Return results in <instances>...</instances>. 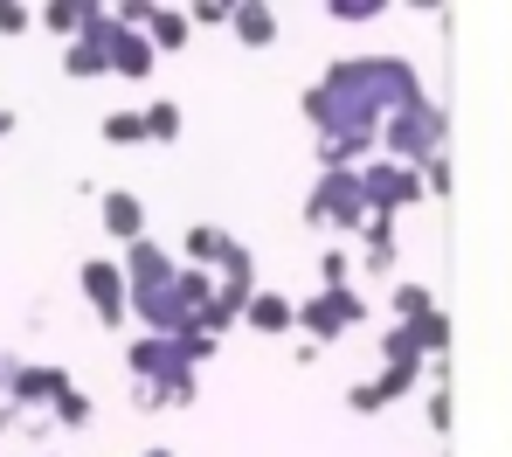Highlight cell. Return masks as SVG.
I'll return each mask as SVG.
<instances>
[{
	"label": "cell",
	"instance_id": "6da1fadb",
	"mask_svg": "<svg viewBox=\"0 0 512 457\" xmlns=\"http://www.w3.org/2000/svg\"><path fill=\"white\" fill-rule=\"evenodd\" d=\"M360 187H367V215H374V222H395L402 208H416L429 194V181L416 167H402V160H374V167L360 174Z\"/></svg>",
	"mask_w": 512,
	"mask_h": 457
},
{
	"label": "cell",
	"instance_id": "7a4b0ae2",
	"mask_svg": "<svg viewBox=\"0 0 512 457\" xmlns=\"http://www.w3.org/2000/svg\"><path fill=\"white\" fill-rule=\"evenodd\" d=\"M436 139H443V118L429 111L423 97H416V104H402V111L381 125V146H388V160H402V167H409V160H423Z\"/></svg>",
	"mask_w": 512,
	"mask_h": 457
},
{
	"label": "cell",
	"instance_id": "3957f363",
	"mask_svg": "<svg viewBox=\"0 0 512 457\" xmlns=\"http://www.w3.org/2000/svg\"><path fill=\"white\" fill-rule=\"evenodd\" d=\"M312 222H340L346 236L374 222V215H367V187H360V174H353V167L319 181V194H312Z\"/></svg>",
	"mask_w": 512,
	"mask_h": 457
},
{
	"label": "cell",
	"instance_id": "277c9868",
	"mask_svg": "<svg viewBox=\"0 0 512 457\" xmlns=\"http://www.w3.org/2000/svg\"><path fill=\"white\" fill-rule=\"evenodd\" d=\"M353 319H360V298H353V284H346V291H319V298L298 312V326H305V340H312V347H319V340H333V333H346Z\"/></svg>",
	"mask_w": 512,
	"mask_h": 457
},
{
	"label": "cell",
	"instance_id": "5b68a950",
	"mask_svg": "<svg viewBox=\"0 0 512 457\" xmlns=\"http://www.w3.org/2000/svg\"><path fill=\"white\" fill-rule=\"evenodd\" d=\"M84 291H90V305H97L104 326H125V305H132V291H125V264H111V257L84 264Z\"/></svg>",
	"mask_w": 512,
	"mask_h": 457
},
{
	"label": "cell",
	"instance_id": "8992f818",
	"mask_svg": "<svg viewBox=\"0 0 512 457\" xmlns=\"http://www.w3.org/2000/svg\"><path fill=\"white\" fill-rule=\"evenodd\" d=\"M173 277H180V264H173L160 243H146V236H139V243L125 250V291H132V298H146V291H167Z\"/></svg>",
	"mask_w": 512,
	"mask_h": 457
},
{
	"label": "cell",
	"instance_id": "52a82bcc",
	"mask_svg": "<svg viewBox=\"0 0 512 457\" xmlns=\"http://www.w3.org/2000/svg\"><path fill=\"white\" fill-rule=\"evenodd\" d=\"M63 388H70L63 367H7V395H14V409H21V402H56Z\"/></svg>",
	"mask_w": 512,
	"mask_h": 457
},
{
	"label": "cell",
	"instance_id": "ba28073f",
	"mask_svg": "<svg viewBox=\"0 0 512 457\" xmlns=\"http://www.w3.org/2000/svg\"><path fill=\"white\" fill-rule=\"evenodd\" d=\"M132 367H139L146 381H167V374H187V354H180V340H160V333H146V340L132 347Z\"/></svg>",
	"mask_w": 512,
	"mask_h": 457
},
{
	"label": "cell",
	"instance_id": "9c48e42d",
	"mask_svg": "<svg viewBox=\"0 0 512 457\" xmlns=\"http://www.w3.org/2000/svg\"><path fill=\"white\" fill-rule=\"evenodd\" d=\"M111 70H118V77H146V70H153V35H132V28L118 21V28H111Z\"/></svg>",
	"mask_w": 512,
	"mask_h": 457
},
{
	"label": "cell",
	"instance_id": "30bf717a",
	"mask_svg": "<svg viewBox=\"0 0 512 457\" xmlns=\"http://www.w3.org/2000/svg\"><path fill=\"white\" fill-rule=\"evenodd\" d=\"M104 229H111V236H125V250H132V243L146 236V201H139V194H125V187H118V194H104Z\"/></svg>",
	"mask_w": 512,
	"mask_h": 457
},
{
	"label": "cell",
	"instance_id": "8fae6325",
	"mask_svg": "<svg viewBox=\"0 0 512 457\" xmlns=\"http://www.w3.org/2000/svg\"><path fill=\"white\" fill-rule=\"evenodd\" d=\"M243 319H250L256 333H291V326H298V305H291V298H277V291H256Z\"/></svg>",
	"mask_w": 512,
	"mask_h": 457
},
{
	"label": "cell",
	"instance_id": "7c38bea8",
	"mask_svg": "<svg viewBox=\"0 0 512 457\" xmlns=\"http://www.w3.org/2000/svg\"><path fill=\"white\" fill-rule=\"evenodd\" d=\"M229 28L250 42V49H263V42H277V14L270 7H229Z\"/></svg>",
	"mask_w": 512,
	"mask_h": 457
},
{
	"label": "cell",
	"instance_id": "4fadbf2b",
	"mask_svg": "<svg viewBox=\"0 0 512 457\" xmlns=\"http://www.w3.org/2000/svg\"><path fill=\"white\" fill-rule=\"evenodd\" d=\"M146 28H153V56H160V49H187V28H194V21H187V14H167V7H153Z\"/></svg>",
	"mask_w": 512,
	"mask_h": 457
},
{
	"label": "cell",
	"instance_id": "5bb4252c",
	"mask_svg": "<svg viewBox=\"0 0 512 457\" xmlns=\"http://www.w3.org/2000/svg\"><path fill=\"white\" fill-rule=\"evenodd\" d=\"M402 333H409L423 354H443V347H450V319H443V312H423V319H416V326H402Z\"/></svg>",
	"mask_w": 512,
	"mask_h": 457
},
{
	"label": "cell",
	"instance_id": "9a60e30c",
	"mask_svg": "<svg viewBox=\"0 0 512 457\" xmlns=\"http://www.w3.org/2000/svg\"><path fill=\"white\" fill-rule=\"evenodd\" d=\"M381 354H388V367H402V374H423V347H416V340H409L402 326H395V333L381 340Z\"/></svg>",
	"mask_w": 512,
	"mask_h": 457
},
{
	"label": "cell",
	"instance_id": "2e32d148",
	"mask_svg": "<svg viewBox=\"0 0 512 457\" xmlns=\"http://www.w3.org/2000/svg\"><path fill=\"white\" fill-rule=\"evenodd\" d=\"M104 139H111V146H139V139H146V118H139V111H111V118H104Z\"/></svg>",
	"mask_w": 512,
	"mask_h": 457
},
{
	"label": "cell",
	"instance_id": "e0dca14e",
	"mask_svg": "<svg viewBox=\"0 0 512 457\" xmlns=\"http://www.w3.org/2000/svg\"><path fill=\"white\" fill-rule=\"evenodd\" d=\"M367 264L374 271H395V229L388 222H367Z\"/></svg>",
	"mask_w": 512,
	"mask_h": 457
},
{
	"label": "cell",
	"instance_id": "ac0fdd59",
	"mask_svg": "<svg viewBox=\"0 0 512 457\" xmlns=\"http://www.w3.org/2000/svg\"><path fill=\"white\" fill-rule=\"evenodd\" d=\"M146 139H160V146H167V139H180V104H167V97H160V104L146 111Z\"/></svg>",
	"mask_w": 512,
	"mask_h": 457
},
{
	"label": "cell",
	"instance_id": "d6986e66",
	"mask_svg": "<svg viewBox=\"0 0 512 457\" xmlns=\"http://www.w3.org/2000/svg\"><path fill=\"white\" fill-rule=\"evenodd\" d=\"M395 312H402V326H416V319L429 312V291L423 284H395Z\"/></svg>",
	"mask_w": 512,
	"mask_h": 457
},
{
	"label": "cell",
	"instance_id": "ffe728a7",
	"mask_svg": "<svg viewBox=\"0 0 512 457\" xmlns=\"http://www.w3.org/2000/svg\"><path fill=\"white\" fill-rule=\"evenodd\" d=\"M56 416H63L70 430H84V423H90V395H84V388H63V395H56Z\"/></svg>",
	"mask_w": 512,
	"mask_h": 457
},
{
	"label": "cell",
	"instance_id": "44dd1931",
	"mask_svg": "<svg viewBox=\"0 0 512 457\" xmlns=\"http://www.w3.org/2000/svg\"><path fill=\"white\" fill-rule=\"evenodd\" d=\"M222 229H187V257H208V264H222Z\"/></svg>",
	"mask_w": 512,
	"mask_h": 457
},
{
	"label": "cell",
	"instance_id": "7402d4cb",
	"mask_svg": "<svg viewBox=\"0 0 512 457\" xmlns=\"http://www.w3.org/2000/svg\"><path fill=\"white\" fill-rule=\"evenodd\" d=\"M21 28H28V7H7L0 0V35H21Z\"/></svg>",
	"mask_w": 512,
	"mask_h": 457
},
{
	"label": "cell",
	"instance_id": "603a6c76",
	"mask_svg": "<svg viewBox=\"0 0 512 457\" xmlns=\"http://www.w3.org/2000/svg\"><path fill=\"white\" fill-rule=\"evenodd\" d=\"M7 423H14V416H7V409H0V430H7Z\"/></svg>",
	"mask_w": 512,
	"mask_h": 457
},
{
	"label": "cell",
	"instance_id": "cb8c5ba5",
	"mask_svg": "<svg viewBox=\"0 0 512 457\" xmlns=\"http://www.w3.org/2000/svg\"><path fill=\"white\" fill-rule=\"evenodd\" d=\"M7 125H14V118H7V111H0V132H7Z\"/></svg>",
	"mask_w": 512,
	"mask_h": 457
},
{
	"label": "cell",
	"instance_id": "d4e9b609",
	"mask_svg": "<svg viewBox=\"0 0 512 457\" xmlns=\"http://www.w3.org/2000/svg\"><path fill=\"white\" fill-rule=\"evenodd\" d=\"M146 457H173V451H146Z\"/></svg>",
	"mask_w": 512,
	"mask_h": 457
}]
</instances>
